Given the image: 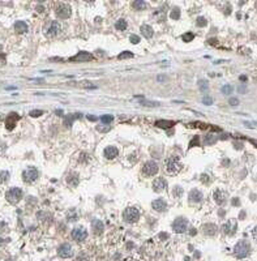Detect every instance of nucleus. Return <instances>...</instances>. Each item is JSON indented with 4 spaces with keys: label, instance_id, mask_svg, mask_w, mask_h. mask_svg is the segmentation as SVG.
<instances>
[{
    "label": "nucleus",
    "instance_id": "1",
    "mask_svg": "<svg viewBox=\"0 0 257 261\" xmlns=\"http://www.w3.org/2000/svg\"><path fill=\"white\" fill-rule=\"evenodd\" d=\"M234 253L237 259H244L251 253V244L247 240H241L239 243H236L234 247Z\"/></svg>",
    "mask_w": 257,
    "mask_h": 261
},
{
    "label": "nucleus",
    "instance_id": "2",
    "mask_svg": "<svg viewBox=\"0 0 257 261\" xmlns=\"http://www.w3.org/2000/svg\"><path fill=\"white\" fill-rule=\"evenodd\" d=\"M182 168V162L179 157L172 156L166 159V171L168 174H176Z\"/></svg>",
    "mask_w": 257,
    "mask_h": 261
},
{
    "label": "nucleus",
    "instance_id": "3",
    "mask_svg": "<svg viewBox=\"0 0 257 261\" xmlns=\"http://www.w3.org/2000/svg\"><path fill=\"white\" fill-rule=\"evenodd\" d=\"M123 219L127 223H136L140 219V211L137 208H127L123 211Z\"/></svg>",
    "mask_w": 257,
    "mask_h": 261
},
{
    "label": "nucleus",
    "instance_id": "4",
    "mask_svg": "<svg viewBox=\"0 0 257 261\" xmlns=\"http://www.w3.org/2000/svg\"><path fill=\"white\" fill-rule=\"evenodd\" d=\"M22 196H24L22 189L21 188H17V187L11 188V189L6 193V199L8 200V202H11V204H17V202L22 199Z\"/></svg>",
    "mask_w": 257,
    "mask_h": 261
},
{
    "label": "nucleus",
    "instance_id": "5",
    "mask_svg": "<svg viewBox=\"0 0 257 261\" xmlns=\"http://www.w3.org/2000/svg\"><path fill=\"white\" fill-rule=\"evenodd\" d=\"M55 13L56 16L59 18H63V20H65V18H69L71 14H72V8L71 6H68L65 3H60L59 6L56 7L55 9Z\"/></svg>",
    "mask_w": 257,
    "mask_h": 261
},
{
    "label": "nucleus",
    "instance_id": "6",
    "mask_svg": "<svg viewBox=\"0 0 257 261\" xmlns=\"http://www.w3.org/2000/svg\"><path fill=\"white\" fill-rule=\"evenodd\" d=\"M187 229H188V221L184 217H179V218H176L172 222V230L178 234L185 233Z\"/></svg>",
    "mask_w": 257,
    "mask_h": 261
},
{
    "label": "nucleus",
    "instance_id": "7",
    "mask_svg": "<svg viewBox=\"0 0 257 261\" xmlns=\"http://www.w3.org/2000/svg\"><path fill=\"white\" fill-rule=\"evenodd\" d=\"M22 179L26 183H34L38 179V170L35 167H28L22 171Z\"/></svg>",
    "mask_w": 257,
    "mask_h": 261
},
{
    "label": "nucleus",
    "instance_id": "8",
    "mask_svg": "<svg viewBox=\"0 0 257 261\" xmlns=\"http://www.w3.org/2000/svg\"><path fill=\"white\" fill-rule=\"evenodd\" d=\"M57 255L60 256L61 259H69L72 255H73V249H72V245L69 243H63L59 245L57 248Z\"/></svg>",
    "mask_w": 257,
    "mask_h": 261
},
{
    "label": "nucleus",
    "instance_id": "9",
    "mask_svg": "<svg viewBox=\"0 0 257 261\" xmlns=\"http://www.w3.org/2000/svg\"><path fill=\"white\" fill-rule=\"evenodd\" d=\"M72 238H73L76 241H84L86 238H88V231H86L85 227H76V229L72 230Z\"/></svg>",
    "mask_w": 257,
    "mask_h": 261
},
{
    "label": "nucleus",
    "instance_id": "10",
    "mask_svg": "<svg viewBox=\"0 0 257 261\" xmlns=\"http://www.w3.org/2000/svg\"><path fill=\"white\" fill-rule=\"evenodd\" d=\"M142 171H144L145 175H148V176H154V175H156V174L158 172V165H157V162H154V161H148V162L144 165Z\"/></svg>",
    "mask_w": 257,
    "mask_h": 261
},
{
    "label": "nucleus",
    "instance_id": "11",
    "mask_svg": "<svg viewBox=\"0 0 257 261\" xmlns=\"http://www.w3.org/2000/svg\"><path fill=\"white\" fill-rule=\"evenodd\" d=\"M93 59H94V56L91 55L90 52L81 51V52H79L77 55L69 57V61H76V63L81 61V63H84V61H90V60H93Z\"/></svg>",
    "mask_w": 257,
    "mask_h": 261
},
{
    "label": "nucleus",
    "instance_id": "12",
    "mask_svg": "<svg viewBox=\"0 0 257 261\" xmlns=\"http://www.w3.org/2000/svg\"><path fill=\"white\" fill-rule=\"evenodd\" d=\"M60 30H61V26H60V24L57 22V21H52L51 24H50V26L47 28V30H46V34L48 35V37H55V35H57L60 33Z\"/></svg>",
    "mask_w": 257,
    "mask_h": 261
},
{
    "label": "nucleus",
    "instance_id": "13",
    "mask_svg": "<svg viewBox=\"0 0 257 261\" xmlns=\"http://www.w3.org/2000/svg\"><path fill=\"white\" fill-rule=\"evenodd\" d=\"M167 188V182L163 178H157L153 182V191L154 192H163Z\"/></svg>",
    "mask_w": 257,
    "mask_h": 261
},
{
    "label": "nucleus",
    "instance_id": "14",
    "mask_svg": "<svg viewBox=\"0 0 257 261\" xmlns=\"http://www.w3.org/2000/svg\"><path fill=\"white\" fill-rule=\"evenodd\" d=\"M236 230V222L235 221H227L226 223H223L222 226V231L226 235H234Z\"/></svg>",
    "mask_w": 257,
    "mask_h": 261
},
{
    "label": "nucleus",
    "instance_id": "15",
    "mask_svg": "<svg viewBox=\"0 0 257 261\" xmlns=\"http://www.w3.org/2000/svg\"><path fill=\"white\" fill-rule=\"evenodd\" d=\"M152 208L156 211H159V213H162V211H164L167 209V202L164 201L163 199H157V200H154L152 202Z\"/></svg>",
    "mask_w": 257,
    "mask_h": 261
},
{
    "label": "nucleus",
    "instance_id": "16",
    "mask_svg": "<svg viewBox=\"0 0 257 261\" xmlns=\"http://www.w3.org/2000/svg\"><path fill=\"white\" fill-rule=\"evenodd\" d=\"M213 197H214V200L218 205H225V202H226V199H227V195H226V192L225 191H222V189H217L214 192V195H213Z\"/></svg>",
    "mask_w": 257,
    "mask_h": 261
},
{
    "label": "nucleus",
    "instance_id": "17",
    "mask_svg": "<svg viewBox=\"0 0 257 261\" xmlns=\"http://www.w3.org/2000/svg\"><path fill=\"white\" fill-rule=\"evenodd\" d=\"M91 229H93V233L95 235H101L105 230V225L101 219H93V222H91Z\"/></svg>",
    "mask_w": 257,
    "mask_h": 261
},
{
    "label": "nucleus",
    "instance_id": "18",
    "mask_svg": "<svg viewBox=\"0 0 257 261\" xmlns=\"http://www.w3.org/2000/svg\"><path fill=\"white\" fill-rule=\"evenodd\" d=\"M202 231H204V234L207 235V236H214L218 231V227L214 223H206V225L202 226Z\"/></svg>",
    "mask_w": 257,
    "mask_h": 261
},
{
    "label": "nucleus",
    "instance_id": "19",
    "mask_svg": "<svg viewBox=\"0 0 257 261\" xmlns=\"http://www.w3.org/2000/svg\"><path fill=\"white\" fill-rule=\"evenodd\" d=\"M103 154L107 159H114L119 156V150H118V148H115V146H107L105 149Z\"/></svg>",
    "mask_w": 257,
    "mask_h": 261
},
{
    "label": "nucleus",
    "instance_id": "20",
    "mask_svg": "<svg viewBox=\"0 0 257 261\" xmlns=\"http://www.w3.org/2000/svg\"><path fill=\"white\" fill-rule=\"evenodd\" d=\"M202 192L201 191H198V189H192L191 192H189V196H188V199H189V201L191 202H200L201 200H202Z\"/></svg>",
    "mask_w": 257,
    "mask_h": 261
},
{
    "label": "nucleus",
    "instance_id": "21",
    "mask_svg": "<svg viewBox=\"0 0 257 261\" xmlns=\"http://www.w3.org/2000/svg\"><path fill=\"white\" fill-rule=\"evenodd\" d=\"M20 119V116L16 114V112H12V114H9L8 115V118H7V122H6V124H7V128L8 129H13V127H14V123L17 122V120Z\"/></svg>",
    "mask_w": 257,
    "mask_h": 261
},
{
    "label": "nucleus",
    "instance_id": "22",
    "mask_svg": "<svg viewBox=\"0 0 257 261\" xmlns=\"http://www.w3.org/2000/svg\"><path fill=\"white\" fill-rule=\"evenodd\" d=\"M141 34L146 38V39H149V38H152L153 37V34H154V30H153V28L150 26V25H148V24H144V25L141 26Z\"/></svg>",
    "mask_w": 257,
    "mask_h": 261
},
{
    "label": "nucleus",
    "instance_id": "23",
    "mask_svg": "<svg viewBox=\"0 0 257 261\" xmlns=\"http://www.w3.org/2000/svg\"><path fill=\"white\" fill-rule=\"evenodd\" d=\"M67 183L69 186H72V187H77L79 186V183H80L79 174L77 172H71L69 175H68V178H67Z\"/></svg>",
    "mask_w": 257,
    "mask_h": 261
},
{
    "label": "nucleus",
    "instance_id": "24",
    "mask_svg": "<svg viewBox=\"0 0 257 261\" xmlns=\"http://www.w3.org/2000/svg\"><path fill=\"white\" fill-rule=\"evenodd\" d=\"M156 125L158 128L168 129V128H172L174 125H175V122H172V120H158V122H156Z\"/></svg>",
    "mask_w": 257,
    "mask_h": 261
},
{
    "label": "nucleus",
    "instance_id": "25",
    "mask_svg": "<svg viewBox=\"0 0 257 261\" xmlns=\"http://www.w3.org/2000/svg\"><path fill=\"white\" fill-rule=\"evenodd\" d=\"M14 30H16L18 34H24V33H26L28 31L26 22H24V21H16V22H14Z\"/></svg>",
    "mask_w": 257,
    "mask_h": 261
},
{
    "label": "nucleus",
    "instance_id": "26",
    "mask_svg": "<svg viewBox=\"0 0 257 261\" xmlns=\"http://www.w3.org/2000/svg\"><path fill=\"white\" fill-rule=\"evenodd\" d=\"M81 116V114H68L65 115V118H64V125L67 128H69L72 123H73V120L75 119H79Z\"/></svg>",
    "mask_w": 257,
    "mask_h": 261
},
{
    "label": "nucleus",
    "instance_id": "27",
    "mask_svg": "<svg viewBox=\"0 0 257 261\" xmlns=\"http://www.w3.org/2000/svg\"><path fill=\"white\" fill-rule=\"evenodd\" d=\"M127 26H128V24H127V21H125L124 18H120V20H118V21H116V24H115V28L118 29V30H120V31L125 30Z\"/></svg>",
    "mask_w": 257,
    "mask_h": 261
},
{
    "label": "nucleus",
    "instance_id": "28",
    "mask_svg": "<svg viewBox=\"0 0 257 261\" xmlns=\"http://www.w3.org/2000/svg\"><path fill=\"white\" fill-rule=\"evenodd\" d=\"M132 7L134 9H137V11H142V9L146 8V3L142 2V0H134L132 3Z\"/></svg>",
    "mask_w": 257,
    "mask_h": 261
},
{
    "label": "nucleus",
    "instance_id": "29",
    "mask_svg": "<svg viewBox=\"0 0 257 261\" xmlns=\"http://www.w3.org/2000/svg\"><path fill=\"white\" fill-rule=\"evenodd\" d=\"M183 193H184V191H183V188H182L180 186H175V187H174V191H172L174 197H176V199H179V197H182V196H183Z\"/></svg>",
    "mask_w": 257,
    "mask_h": 261
},
{
    "label": "nucleus",
    "instance_id": "30",
    "mask_svg": "<svg viewBox=\"0 0 257 261\" xmlns=\"http://www.w3.org/2000/svg\"><path fill=\"white\" fill-rule=\"evenodd\" d=\"M198 88H200L201 91H207V89H209V83H207V80L198 81Z\"/></svg>",
    "mask_w": 257,
    "mask_h": 261
},
{
    "label": "nucleus",
    "instance_id": "31",
    "mask_svg": "<svg viewBox=\"0 0 257 261\" xmlns=\"http://www.w3.org/2000/svg\"><path fill=\"white\" fill-rule=\"evenodd\" d=\"M170 18H172V20H179L180 18V9H172L171 13H170Z\"/></svg>",
    "mask_w": 257,
    "mask_h": 261
},
{
    "label": "nucleus",
    "instance_id": "32",
    "mask_svg": "<svg viewBox=\"0 0 257 261\" xmlns=\"http://www.w3.org/2000/svg\"><path fill=\"white\" fill-rule=\"evenodd\" d=\"M221 91H222V94H225V95H230L232 93V86L231 85H223L221 88Z\"/></svg>",
    "mask_w": 257,
    "mask_h": 261
},
{
    "label": "nucleus",
    "instance_id": "33",
    "mask_svg": "<svg viewBox=\"0 0 257 261\" xmlns=\"http://www.w3.org/2000/svg\"><path fill=\"white\" fill-rule=\"evenodd\" d=\"M130 57H133V54L130 51H124L122 52L119 56H118V59L119 60H123V59H130Z\"/></svg>",
    "mask_w": 257,
    "mask_h": 261
},
{
    "label": "nucleus",
    "instance_id": "34",
    "mask_svg": "<svg viewBox=\"0 0 257 261\" xmlns=\"http://www.w3.org/2000/svg\"><path fill=\"white\" fill-rule=\"evenodd\" d=\"M101 120H102V123H105V124H110V123L114 122V116L112 115H103V116L101 118Z\"/></svg>",
    "mask_w": 257,
    "mask_h": 261
},
{
    "label": "nucleus",
    "instance_id": "35",
    "mask_svg": "<svg viewBox=\"0 0 257 261\" xmlns=\"http://www.w3.org/2000/svg\"><path fill=\"white\" fill-rule=\"evenodd\" d=\"M9 179V172L8 171H0V183H6Z\"/></svg>",
    "mask_w": 257,
    "mask_h": 261
},
{
    "label": "nucleus",
    "instance_id": "36",
    "mask_svg": "<svg viewBox=\"0 0 257 261\" xmlns=\"http://www.w3.org/2000/svg\"><path fill=\"white\" fill-rule=\"evenodd\" d=\"M67 218H68V221H76L77 219V213L75 211V209H71L69 211H68Z\"/></svg>",
    "mask_w": 257,
    "mask_h": 261
},
{
    "label": "nucleus",
    "instance_id": "37",
    "mask_svg": "<svg viewBox=\"0 0 257 261\" xmlns=\"http://www.w3.org/2000/svg\"><path fill=\"white\" fill-rule=\"evenodd\" d=\"M196 25H197V26H200V28L206 26V25H207V21H206V18H204V17H198V18H197V22H196Z\"/></svg>",
    "mask_w": 257,
    "mask_h": 261
},
{
    "label": "nucleus",
    "instance_id": "38",
    "mask_svg": "<svg viewBox=\"0 0 257 261\" xmlns=\"http://www.w3.org/2000/svg\"><path fill=\"white\" fill-rule=\"evenodd\" d=\"M215 141H217V138H215L214 134H207L206 138H205V144H206V145H209V144H214Z\"/></svg>",
    "mask_w": 257,
    "mask_h": 261
},
{
    "label": "nucleus",
    "instance_id": "39",
    "mask_svg": "<svg viewBox=\"0 0 257 261\" xmlns=\"http://www.w3.org/2000/svg\"><path fill=\"white\" fill-rule=\"evenodd\" d=\"M29 115H30L31 118H38V116H41V115H43V111L42 110H31L30 112H29Z\"/></svg>",
    "mask_w": 257,
    "mask_h": 261
},
{
    "label": "nucleus",
    "instance_id": "40",
    "mask_svg": "<svg viewBox=\"0 0 257 261\" xmlns=\"http://www.w3.org/2000/svg\"><path fill=\"white\" fill-rule=\"evenodd\" d=\"M183 41L184 42H191V41H193V38H195V35L192 34V33H185V34H183Z\"/></svg>",
    "mask_w": 257,
    "mask_h": 261
},
{
    "label": "nucleus",
    "instance_id": "41",
    "mask_svg": "<svg viewBox=\"0 0 257 261\" xmlns=\"http://www.w3.org/2000/svg\"><path fill=\"white\" fill-rule=\"evenodd\" d=\"M129 41H130V43H133V45H137V43H140V37L138 35H136V34H132L129 37Z\"/></svg>",
    "mask_w": 257,
    "mask_h": 261
},
{
    "label": "nucleus",
    "instance_id": "42",
    "mask_svg": "<svg viewBox=\"0 0 257 261\" xmlns=\"http://www.w3.org/2000/svg\"><path fill=\"white\" fill-rule=\"evenodd\" d=\"M202 103H204V105H206V106H209V105H211V103H213V98H211L210 95H205V97L202 98Z\"/></svg>",
    "mask_w": 257,
    "mask_h": 261
},
{
    "label": "nucleus",
    "instance_id": "43",
    "mask_svg": "<svg viewBox=\"0 0 257 261\" xmlns=\"http://www.w3.org/2000/svg\"><path fill=\"white\" fill-rule=\"evenodd\" d=\"M141 105L142 106H150V107H153V106H159L158 102H152V101H142Z\"/></svg>",
    "mask_w": 257,
    "mask_h": 261
},
{
    "label": "nucleus",
    "instance_id": "44",
    "mask_svg": "<svg viewBox=\"0 0 257 261\" xmlns=\"http://www.w3.org/2000/svg\"><path fill=\"white\" fill-rule=\"evenodd\" d=\"M229 103H230L231 106H237V105H239V99H237V98H234V97H231V98L229 99Z\"/></svg>",
    "mask_w": 257,
    "mask_h": 261
},
{
    "label": "nucleus",
    "instance_id": "45",
    "mask_svg": "<svg viewBox=\"0 0 257 261\" xmlns=\"http://www.w3.org/2000/svg\"><path fill=\"white\" fill-rule=\"evenodd\" d=\"M200 179H201V182H202V183H209V180H210V178L207 176L206 174H202Z\"/></svg>",
    "mask_w": 257,
    "mask_h": 261
},
{
    "label": "nucleus",
    "instance_id": "46",
    "mask_svg": "<svg viewBox=\"0 0 257 261\" xmlns=\"http://www.w3.org/2000/svg\"><path fill=\"white\" fill-rule=\"evenodd\" d=\"M198 140H200V138H198V136H196V137L193 138L192 141L189 142V148H193V146H195V145H197V144H198Z\"/></svg>",
    "mask_w": 257,
    "mask_h": 261
},
{
    "label": "nucleus",
    "instance_id": "47",
    "mask_svg": "<svg viewBox=\"0 0 257 261\" xmlns=\"http://www.w3.org/2000/svg\"><path fill=\"white\" fill-rule=\"evenodd\" d=\"M157 80H158V81H161V83H162V81L167 80V76H163V75H161V76H158V77H157Z\"/></svg>",
    "mask_w": 257,
    "mask_h": 261
},
{
    "label": "nucleus",
    "instance_id": "48",
    "mask_svg": "<svg viewBox=\"0 0 257 261\" xmlns=\"http://www.w3.org/2000/svg\"><path fill=\"white\" fill-rule=\"evenodd\" d=\"M97 129L101 130V132H106V130H110V127H106V128H103V127H97Z\"/></svg>",
    "mask_w": 257,
    "mask_h": 261
},
{
    "label": "nucleus",
    "instance_id": "49",
    "mask_svg": "<svg viewBox=\"0 0 257 261\" xmlns=\"http://www.w3.org/2000/svg\"><path fill=\"white\" fill-rule=\"evenodd\" d=\"M232 205H235V206L239 205V199H237V197H235V199L232 200Z\"/></svg>",
    "mask_w": 257,
    "mask_h": 261
},
{
    "label": "nucleus",
    "instance_id": "50",
    "mask_svg": "<svg viewBox=\"0 0 257 261\" xmlns=\"http://www.w3.org/2000/svg\"><path fill=\"white\" fill-rule=\"evenodd\" d=\"M88 119H89V120H97V116H93V115H88Z\"/></svg>",
    "mask_w": 257,
    "mask_h": 261
},
{
    "label": "nucleus",
    "instance_id": "51",
    "mask_svg": "<svg viewBox=\"0 0 257 261\" xmlns=\"http://www.w3.org/2000/svg\"><path fill=\"white\" fill-rule=\"evenodd\" d=\"M37 9H38V12H43V11H45V8L41 7V6H38V7H37Z\"/></svg>",
    "mask_w": 257,
    "mask_h": 261
},
{
    "label": "nucleus",
    "instance_id": "52",
    "mask_svg": "<svg viewBox=\"0 0 257 261\" xmlns=\"http://www.w3.org/2000/svg\"><path fill=\"white\" fill-rule=\"evenodd\" d=\"M55 112H56L57 115H63V111H61V110H56V111H55Z\"/></svg>",
    "mask_w": 257,
    "mask_h": 261
},
{
    "label": "nucleus",
    "instance_id": "53",
    "mask_svg": "<svg viewBox=\"0 0 257 261\" xmlns=\"http://www.w3.org/2000/svg\"><path fill=\"white\" fill-rule=\"evenodd\" d=\"M240 80H243V81H245V80H247V77H245V76H240Z\"/></svg>",
    "mask_w": 257,
    "mask_h": 261
},
{
    "label": "nucleus",
    "instance_id": "54",
    "mask_svg": "<svg viewBox=\"0 0 257 261\" xmlns=\"http://www.w3.org/2000/svg\"><path fill=\"white\" fill-rule=\"evenodd\" d=\"M2 50H3V46H2V45H0V52H2Z\"/></svg>",
    "mask_w": 257,
    "mask_h": 261
}]
</instances>
